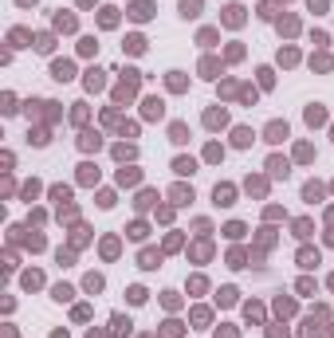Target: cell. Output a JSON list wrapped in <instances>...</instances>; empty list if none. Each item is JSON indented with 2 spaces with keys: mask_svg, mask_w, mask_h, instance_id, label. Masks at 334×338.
Instances as JSON below:
<instances>
[{
  "mask_svg": "<svg viewBox=\"0 0 334 338\" xmlns=\"http://www.w3.org/2000/svg\"><path fill=\"white\" fill-rule=\"evenodd\" d=\"M52 79H59V83H67V79H75V67H71L67 59H56V63H52Z\"/></svg>",
  "mask_w": 334,
  "mask_h": 338,
  "instance_id": "cell-1",
  "label": "cell"
},
{
  "mask_svg": "<svg viewBox=\"0 0 334 338\" xmlns=\"http://www.w3.org/2000/svg\"><path fill=\"white\" fill-rule=\"evenodd\" d=\"M268 173H272V177H287V173H291L287 158H268Z\"/></svg>",
  "mask_w": 334,
  "mask_h": 338,
  "instance_id": "cell-2",
  "label": "cell"
},
{
  "mask_svg": "<svg viewBox=\"0 0 334 338\" xmlns=\"http://www.w3.org/2000/svg\"><path fill=\"white\" fill-rule=\"evenodd\" d=\"M264 138H268V142H283V138H287V122H272V126L264 130Z\"/></svg>",
  "mask_w": 334,
  "mask_h": 338,
  "instance_id": "cell-3",
  "label": "cell"
},
{
  "mask_svg": "<svg viewBox=\"0 0 334 338\" xmlns=\"http://www.w3.org/2000/svg\"><path fill=\"white\" fill-rule=\"evenodd\" d=\"M232 197H236L232 185H217V189H213V201H217V205H232Z\"/></svg>",
  "mask_w": 334,
  "mask_h": 338,
  "instance_id": "cell-4",
  "label": "cell"
},
{
  "mask_svg": "<svg viewBox=\"0 0 334 338\" xmlns=\"http://www.w3.org/2000/svg\"><path fill=\"white\" fill-rule=\"evenodd\" d=\"M173 173H177V177H189V173H197V162H193V158H177V162H173Z\"/></svg>",
  "mask_w": 334,
  "mask_h": 338,
  "instance_id": "cell-5",
  "label": "cell"
},
{
  "mask_svg": "<svg viewBox=\"0 0 334 338\" xmlns=\"http://www.w3.org/2000/svg\"><path fill=\"white\" fill-rule=\"evenodd\" d=\"M130 16H134V20H150V16H154V4H150V0H138V4L130 8Z\"/></svg>",
  "mask_w": 334,
  "mask_h": 338,
  "instance_id": "cell-6",
  "label": "cell"
},
{
  "mask_svg": "<svg viewBox=\"0 0 334 338\" xmlns=\"http://www.w3.org/2000/svg\"><path fill=\"white\" fill-rule=\"evenodd\" d=\"M169 197H173V205H189V201H193V189H189V185H173Z\"/></svg>",
  "mask_w": 334,
  "mask_h": 338,
  "instance_id": "cell-7",
  "label": "cell"
},
{
  "mask_svg": "<svg viewBox=\"0 0 334 338\" xmlns=\"http://www.w3.org/2000/svg\"><path fill=\"white\" fill-rule=\"evenodd\" d=\"M319 264V248H299V268H315Z\"/></svg>",
  "mask_w": 334,
  "mask_h": 338,
  "instance_id": "cell-8",
  "label": "cell"
},
{
  "mask_svg": "<svg viewBox=\"0 0 334 338\" xmlns=\"http://www.w3.org/2000/svg\"><path fill=\"white\" fill-rule=\"evenodd\" d=\"M138 264H142V268L150 272V268H158V264H162V252H154V248H146V252L138 256Z\"/></svg>",
  "mask_w": 334,
  "mask_h": 338,
  "instance_id": "cell-9",
  "label": "cell"
},
{
  "mask_svg": "<svg viewBox=\"0 0 334 338\" xmlns=\"http://www.w3.org/2000/svg\"><path fill=\"white\" fill-rule=\"evenodd\" d=\"M130 327H134V323H130L126 315H114V319H111V331H114L118 338H122V335H130Z\"/></svg>",
  "mask_w": 334,
  "mask_h": 338,
  "instance_id": "cell-10",
  "label": "cell"
},
{
  "mask_svg": "<svg viewBox=\"0 0 334 338\" xmlns=\"http://www.w3.org/2000/svg\"><path fill=\"white\" fill-rule=\"evenodd\" d=\"M307 122H311V126H319V122H327V111H323L319 103H311V107H307Z\"/></svg>",
  "mask_w": 334,
  "mask_h": 338,
  "instance_id": "cell-11",
  "label": "cell"
},
{
  "mask_svg": "<svg viewBox=\"0 0 334 338\" xmlns=\"http://www.w3.org/2000/svg\"><path fill=\"white\" fill-rule=\"evenodd\" d=\"M169 138H173L177 146H181V142H189V130H185V122H173V126H169Z\"/></svg>",
  "mask_w": 334,
  "mask_h": 338,
  "instance_id": "cell-12",
  "label": "cell"
},
{
  "mask_svg": "<svg viewBox=\"0 0 334 338\" xmlns=\"http://www.w3.org/2000/svg\"><path fill=\"white\" fill-rule=\"evenodd\" d=\"M166 107H162V99H146V118H162Z\"/></svg>",
  "mask_w": 334,
  "mask_h": 338,
  "instance_id": "cell-13",
  "label": "cell"
},
{
  "mask_svg": "<svg viewBox=\"0 0 334 338\" xmlns=\"http://www.w3.org/2000/svg\"><path fill=\"white\" fill-rule=\"evenodd\" d=\"M224 122H228V114H224V111H209V114H205V126H213V130L224 126Z\"/></svg>",
  "mask_w": 334,
  "mask_h": 338,
  "instance_id": "cell-14",
  "label": "cell"
},
{
  "mask_svg": "<svg viewBox=\"0 0 334 338\" xmlns=\"http://www.w3.org/2000/svg\"><path fill=\"white\" fill-rule=\"evenodd\" d=\"M79 146H83V150H99V146H103V138H99V134H91V130H87V134H83V138H79Z\"/></svg>",
  "mask_w": 334,
  "mask_h": 338,
  "instance_id": "cell-15",
  "label": "cell"
},
{
  "mask_svg": "<svg viewBox=\"0 0 334 338\" xmlns=\"http://www.w3.org/2000/svg\"><path fill=\"white\" fill-rule=\"evenodd\" d=\"M303 197H307L311 205H315V201H323V185H315V181H311V185H303Z\"/></svg>",
  "mask_w": 334,
  "mask_h": 338,
  "instance_id": "cell-16",
  "label": "cell"
},
{
  "mask_svg": "<svg viewBox=\"0 0 334 338\" xmlns=\"http://www.w3.org/2000/svg\"><path fill=\"white\" fill-rule=\"evenodd\" d=\"M138 177H142L138 169H122V173H118V185H138Z\"/></svg>",
  "mask_w": 334,
  "mask_h": 338,
  "instance_id": "cell-17",
  "label": "cell"
},
{
  "mask_svg": "<svg viewBox=\"0 0 334 338\" xmlns=\"http://www.w3.org/2000/svg\"><path fill=\"white\" fill-rule=\"evenodd\" d=\"M71 295H75V291H71V287H67V283H59L56 291H52V299H56V303H67V299H71Z\"/></svg>",
  "mask_w": 334,
  "mask_h": 338,
  "instance_id": "cell-18",
  "label": "cell"
},
{
  "mask_svg": "<svg viewBox=\"0 0 334 338\" xmlns=\"http://www.w3.org/2000/svg\"><path fill=\"white\" fill-rule=\"evenodd\" d=\"M87 87H91V91H99V87H103V71H99V67H95V71H87Z\"/></svg>",
  "mask_w": 334,
  "mask_h": 338,
  "instance_id": "cell-19",
  "label": "cell"
},
{
  "mask_svg": "<svg viewBox=\"0 0 334 338\" xmlns=\"http://www.w3.org/2000/svg\"><path fill=\"white\" fill-rule=\"evenodd\" d=\"M232 142H236V146H252V130H244V126H240V130L232 134Z\"/></svg>",
  "mask_w": 334,
  "mask_h": 338,
  "instance_id": "cell-20",
  "label": "cell"
},
{
  "mask_svg": "<svg viewBox=\"0 0 334 338\" xmlns=\"http://www.w3.org/2000/svg\"><path fill=\"white\" fill-rule=\"evenodd\" d=\"M201 12V0H181V16H197Z\"/></svg>",
  "mask_w": 334,
  "mask_h": 338,
  "instance_id": "cell-21",
  "label": "cell"
},
{
  "mask_svg": "<svg viewBox=\"0 0 334 338\" xmlns=\"http://www.w3.org/2000/svg\"><path fill=\"white\" fill-rule=\"evenodd\" d=\"M56 28H63V32H75V16H63V12H59V16H56Z\"/></svg>",
  "mask_w": 334,
  "mask_h": 338,
  "instance_id": "cell-22",
  "label": "cell"
},
{
  "mask_svg": "<svg viewBox=\"0 0 334 338\" xmlns=\"http://www.w3.org/2000/svg\"><path fill=\"white\" fill-rule=\"evenodd\" d=\"M79 181H83V185H91V181H99V169H95V166H83V173H79Z\"/></svg>",
  "mask_w": 334,
  "mask_h": 338,
  "instance_id": "cell-23",
  "label": "cell"
},
{
  "mask_svg": "<svg viewBox=\"0 0 334 338\" xmlns=\"http://www.w3.org/2000/svg\"><path fill=\"white\" fill-rule=\"evenodd\" d=\"M224 12H228V16H224V20H228V24H232V28H236V24H240V20H244V12H240V8H236V4H232V8H224Z\"/></svg>",
  "mask_w": 334,
  "mask_h": 338,
  "instance_id": "cell-24",
  "label": "cell"
},
{
  "mask_svg": "<svg viewBox=\"0 0 334 338\" xmlns=\"http://www.w3.org/2000/svg\"><path fill=\"white\" fill-rule=\"evenodd\" d=\"M52 48H56V44H52V36H48V32H44V36H36V52H52Z\"/></svg>",
  "mask_w": 334,
  "mask_h": 338,
  "instance_id": "cell-25",
  "label": "cell"
},
{
  "mask_svg": "<svg viewBox=\"0 0 334 338\" xmlns=\"http://www.w3.org/2000/svg\"><path fill=\"white\" fill-rule=\"evenodd\" d=\"M126 48L138 56V52H146V40H142V36H130V40H126Z\"/></svg>",
  "mask_w": 334,
  "mask_h": 338,
  "instance_id": "cell-26",
  "label": "cell"
},
{
  "mask_svg": "<svg viewBox=\"0 0 334 338\" xmlns=\"http://www.w3.org/2000/svg\"><path fill=\"white\" fill-rule=\"evenodd\" d=\"M217 299L228 307V303H236V291H232V287H221V295H217Z\"/></svg>",
  "mask_w": 334,
  "mask_h": 338,
  "instance_id": "cell-27",
  "label": "cell"
},
{
  "mask_svg": "<svg viewBox=\"0 0 334 338\" xmlns=\"http://www.w3.org/2000/svg\"><path fill=\"white\" fill-rule=\"evenodd\" d=\"M118 24V16H114V8H103V28H114Z\"/></svg>",
  "mask_w": 334,
  "mask_h": 338,
  "instance_id": "cell-28",
  "label": "cell"
},
{
  "mask_svg": "<svg viewBox=\"0 0 334 338\" xmlns=\"http://www.w3.org/2000/svg\"><path fill=\"white\" fill-rule=\"evenodd\" d=\"M130 303H146V287H130Z\"/></svg>",
  "mask_w": 334,
  "mask_h": 338,
  "instance_id": "cell-29",
  "label": "cell"
},
{
  "mask_svg": "<svg viewBox=\"0 0 334 338\" xmlns=\"http://www.w3.org/2000/svg\"><path fill=\"white\" fill-rule=\"evenodd\" d=\"M276 311H279V315H291V311H295V303H291V299H279Z\"/></svg>",
  "mask_w": 334,
  "mask_h": 338,
  "instance_id": "cell-30",
  "label": "cell"
},
{
  "mask_svg": "<svg viewBox=\"0 0 334 338\" xmlns=\"http://www.w3.org/2000/svg\"><path fill=\"white\" fill-rule=\"evenodd\" d=\"M114 158H134V146H114Z\"/></svg>",
  "mask_w": 334,
  "mask_h": 338,
  "instance_id": "cell-31",
  "label": "cell"
},
{
  "mask_svg": "<svg viewBox=\"0 0 334 338\" xmlns=\"http://www.w3.org/2000/svg\"><path fill=\"white\" fill-rule=\"evenodd\" d=\"M295 158H299V162H311L315 154H311V146H299V150H295Z\"/></svg>",
  "mask_w": 334,
  "mask_h": 338,
  "instance_id": "cell-32",
  "label": "cell"
},
{
  "mask_svg": "<svg viewBox=\"0 0 334 338\" xmlns=\"http://www.w3.org/2000/svg\"><path fill=\"white\" fill-rule=\"evenodd\" d=\"M71 118H75V122H87V107H83V103H79V107H75V111H71Z\"/></svg>",
  "mask_w": 334,
  "mask_h": 338,
  "instance_id": "cell-33",
  "label": "cell"
},
{
  "mask_svg": "<svg viewBox=\"0 0 334 338\" xmlns=\"http://www.w3.org/2000/svg\"><path fill=\"white\" fill-rule=\"evenodd\" d=\"M217 338H236V331H232V327H224V331H221Z\"/></svg>",
  "mask_w": 334,
  "mask_h": 338,
  "instance_id": "cell-34",
  "label": "cell"
},
{
  "mask_svg": "<svg viewBox=\"0 0 334 338\" xmlns=\"http://www.w3.org/2000/svg\"><path fill=\"white\" fill-rule=\"evenodd\" d=\"M20 4H32V0H20Z\"/></svg>",
  "mask_w": 334,
  "mask_h": 338,
  "instance_id": "cell-35",
  "label": "cell"
}]
</instances>
